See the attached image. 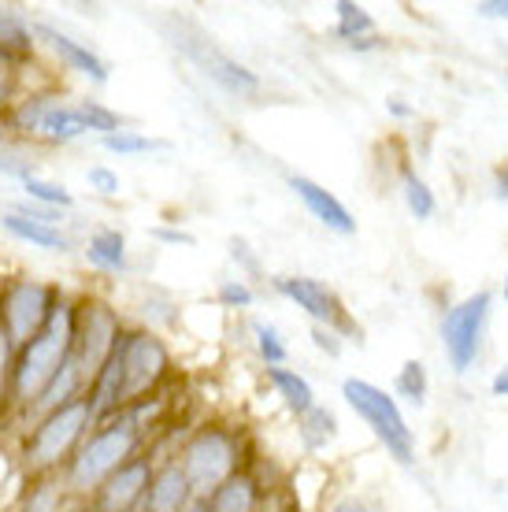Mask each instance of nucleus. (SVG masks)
<instances>
[{"instance_id":"nucleus-1","label":"nucleus","mask_w":508,"mask_h":512,"mask_svg":"<svg viewBox=\"0 0 508 512\" xmlns=\"http://www.w3.org/2000/svg\"><path fill=\"white\" fill-rule=\"evenodd\" d=\"M156 409H160V397H145V401H134L123 412H115L112 420L97 423L89 431L86 442L78 446V453L60 472L75 505H86L108 475L119 472L130 457H138L141 449H149Z\"/></svg>"},{"instance_id":"nucleus-2","label":"nucleus","mask_w":508,"mask_h":512,"mask_svg":"<svg viewBox=\"0 0 508 512\" xmlns=\"http://www.w3.org/2000/svg\"><path fill=\"white\" fill-rule=\"evenodd\" d=\"M75 349V294L67 290L52 316L45 320L26 346L15 349V368H12V423H19L30 412V405L41 397V390L56 379V372L71 360Z\"/></svg>"},{"instance_id":"nucleus-3","label":"nucleus","mask_w":508,"mask_h":512,"mask_svg":"<svg viewBox=\"0 0 508 512\" xmlns=\"http://www.w3.org/2000/svg\"><path fill=\"white\" fill-rule=\"evenodd\" d=\"M26 431H19L15 442V457H19V472L23 479H41V475H60L67 461L78 453V446L86 442V435L97 427L89 416L86 401H67L60 409L34 416L23 423Z\"/></svg>"},{"instance_id":"nucleus-4","label":"nucleus","mask_w":508,"mask_h":512,"mask_svg":"<svg viewBox=\"0 0 508 512\" xmlns=\"http://www.w3.org/2000/svg\"><path fill=\"white\" fill-rule=\"evenodd\" d=\"M178 468L190 479L193 498H208L219 483H227L234 472H242V438L230 427L204 423L197 427L175 453Z\"/></svg>"},{"instance_id":"nucleus-5","label":"nucleus","mask_w":508,"mask_h":512,"mask_svg":"<svg viewBox=\"0 0 508 512\" xmlns=\"http://www.w3.org/2000/svg\"><path fill=\"white\" fill-rule=\"evenodd\" d=\"M64 294L67 290L60 282L30 275V271L0 275V327L12 338L15 349L26 346L45 327V320L52 316V308Z\"/></svg>"},{"instance_id":"nucleus-6","label":"nucleus","mask_w":508,"mask_h":512,"mask_svg":"<svg viewBox=\"0 0 508 512\" xmlns=\"http://www.w3.org/2000/svg\"><path fill=\"white\" fill-rule=\"evenodd\" d=\"M345 405L371 427V435L379 438L386 453L397 464L416 461V442H412V427L405 423V412L397 405L394 394H386L382 386L368 383V379H345L342 383Z\"/></svg>"},{"instance_id":"nucleus-7","label":"nucleus","mask_w":508,"mask_h":512,"mask_svg":"<svg viewBox=\"0 0 508 512\" xmlns=\"http://www.w3.org/2000/svg\"><path fill=\"white\" fill-rule=\"evenodd\" d=\"M123 331H127V320L119 316V308L108 297L93 294V290L75 294V349H71V357H75L78 372L86 375V386L101 372L104 360L112 357Z\"/></svg>"},{"instance_id":"nucleus-8","label":"nucleus","mask_w":508,"mask_h":512,"mask_svg":"<svg viewBox=\"0 0 508 512\" xmlns=\"http://www.w3.org/2000/svg\"><path fill=\"white\" fill-rule=\"evenodd\" d=\"M115 349H119V360H123L127 405L160 394L164 379L171 375V349H167L164 338L153 327H145V323H127V331L115 342Z\"/></svg>"},{"instance_id":"nucleus-9","label":"nucleus","mask_w":508,"mask_h":512,"mask_svg":"<svg viewBox=\"0 0 508 512\" xmlns=\"http://www.w3.org/2000/svg\"><path fill=\"white\" fill-rule=\"evenodd\" d=\"M486 312H490V294L479 290V294L464 297L460 305H453L442 320V349L453 372L464 375L479 357V346H483V327H486Z\"/></svg>"},{"instance_id":"nucleus-10","label":"nucleus","mask_w":508,"mask_h":512,"mask_svg":"<svg viewBox=\"0 0 508 512\" xmlns=\"http://www.w3.org/2000/svg\"><path fill=\"white\" fill-rule=\"evenodd\" d=\"M175 45L186 52V60H190L204 78H212V82H216L219 90L234 93V97H249V93L260 90L256 71H249L242 60H234L230 52H223L216 41H208L204 34H190V38H186V34H178Z\"/></svg>"},{"instance_id":"nucleus-11","label":"nucleus","mask_w":508,"mask_h":512,"mask_svg":"<svg viewBox=\"0 0 508 512\" xmlns=\"http://www.w3.org/2000/svg\"><path fill=\"white\" fill-rule=\"evenodd\" d=\"M156 472V457L153 449H141L138 457H130L119 472H112L104 479L97 494L86 501L89 512H141V501L149 494V483H153Z\"/></svg>"},{"instance_id":"nucleus-12","label":"nucleus","mask_w":508,"mask_h":512,"mask_svg":"<svg viewBox=\"0 0 508 512\" xmlns=\"http://www.w3.org/2000/svg\"><path fill=\"white\" fill-rule=\"evenodd\" d=\"M34 38H38V49L52 52V60L71 71V75L86 78L89 86H108L112 78V67L97 49H89V41L71 38L67 30H60L56 23H45V19H34Z\"/></svg>"},{"instance_id":"nucleus-13","label":"nucleus","mask_w":508,"mask_h":512,"mask_svg":"<svg viewBox=\"0 0 508 512\" xmlns=\"http://www.w3.org/2000/svg\"><path fill=\"white\" fill-rule=\"evenodd\" d=\"M275 290H279L286 301L305 312L308 320L316 323V327H327V331H353V323L345 320V308L338 301L327 282L319 279H308V275H279L275 279Z\"/></svg>"},{"instance_id":"nucleus-14","label":"nucleus","mask_w":508,"mask_h":512,"mask_svg":"<svg viewBox=\"0 0 508 512\" xmlns=\"http://www.w3.org/2000/svg\"><path fill=\"white\" fill-rule=\"evenodd\" d=\"M67 93L60 90V86H26L19 97L12 101V108L4 112V127H8V134H12V141H34L38 138L41 123H45V116H49L56 104L64 101Z\"/></svg>"},{"instance_id":"nucleus-15","label":"nucleus","mask_w":508,"mask_h":512,"mask_svg":"<svg viewBox=\"0 0 508 512\" xmlns=\"http://www.w3.org/2000/svg\"><path fill=\"white\" fill-rule=\"evenodd\" d=\"M290 190L297 193V201L308 208V216L316 219V223H323L327 231L342 234V238H349V234H356V219L353 212L334 197L327 186H319L316 179H308V175H290Z\"/></svg>"},{"instance_id":"nucleus-16","label":"nucleus","mask_w":508,"mask_h":512,"mask_svg":"<svg viewBox=\"0 0 508 512\" xmlns=\"http://www.w3.org/2000/svg\"><path fill=\"white\" fill-rule=\"evenodd\" d=\"M82 260H86V268H93L97 275H108V279H123L130 271V245H127V234L119 231V227H93V231L82 238Z\"/></svg>"},{"instance_id":"nucleus-17","label":"nucleus","mask_w":508,"mask_h":512,"mask_svg":"<svg viewBox=\"0 0 508 512\" xmlns=\"http://www.w3.org/2000/svg\"><path fill=\"white\" fill-rule=\"evenodd\" d=\"M193 490L186 472L178 468L175 457H164L156 461L153 483H149V494L141 501V512H186L193 505Z\"/></svg>"},{"instance_id":"nucleus-18","label":"nucleus","mask_w":508,"mask_h":512,"mask_svg":"<svg viewBox=\"0 0 508 512\" xmlns=\"http://www.w3.org/2000/svg\"><path fill=\"white\" fill-rule=\"evenodd\" d=\"M0 231L8 234V238H15V242L30 245V249H41V253L67 256L78 249L71 231L49 227V223H38V219H23V216H15V212H8V208H0Z\"/></svg>"},{"instance_id":"nucleus-19","label":"nucleus","mask_w":508,"mask_h":512,"mask_svg":"<svg viewBox=\"0 0 508 512\" xmlns=\"http://www.w3.org/2000/svg\"><path fill=\"white\" fill-rule=\"evenodd\" d=\"M38 38H34V19H26L19 8L0 4V56L19 71L38 60Z\"/></svg>"},{"instance_id":"nucleus-20","label":"nucleus","mask_w":508,"mask_h":512,"mask_svg":"<svg viewBox=\"0 0 508 512\" xmlns=\"http://www.w3.org/2000/svg\"><path fill=\"white\" fill-rule=\"evenodd\" d=\"M82 138H93L86 127V119H82V108H78V97H64V101L52 108L45 123H41L38 138L34 145H49V149H67V145H75Z\"/></svg>"},{"instance_id":"nucleus-21","label":"nucleus","mask_w":508,"mask_h":512,"mask_svg":"<svg viewBox=\"0 0 508 512\" xmlns=\"http://www.w3.org/2000/svg\"><path fill=\"white\" fill-rule=\"evenodd\" d=\"M201 505L204 512H256L260 509V483L249 472H234L208 498H201Z\"/></svg>"},{"instance_id":"nucleus-22","label":"nucleus","mask_w":508,"mask_h":512,"mask_svg":"<svg viewBox=\"0 0 508 512\" xmlns=\"http://www.w3.org/2000/svg\"><path fill=\"white\" fill-rule=\"evenodd\" d=\"M67 509H71V494H67L64 479L60 475H41V479H26V487L12 512H67Z\"/></svg>"},{"instance_id":"nucleus-23","label":"nucleus","mask_w":508,"mask_h":512,"mask_svg":"<svg viewBox=\"0 0 508 512\" xmlns=\"http://www.w3.org/2000/svg\"><path fill=\"white\" fill-rule=\"evenodd\" d=\"M267 383L275 386V394L282 397V405L293 412V416H305L308 409H316V390L301 372L293 368H267Z\"/></svg>"},{"instance_id":"nucleus-24","label":"nucleus","mask_w":508,"mask_h":512,"mask_svg":"<svg viewBox=\"0 0 508 512\" xmlns=\"http://www.w3.org/2000/svg\"><path fill=\"white\" fill-rule=\"evenodd\" d=\"M334 15H338V23H334L331 34L338 41H345V45L375 38V19H371L368 8H360L353 0H338V4H334Z\"/></svg>"},{"instance_id":"nucleus-25","label":"nucleus","mask_w":508,"mask_h":512,"mask_svg":"<svg viewBox=\"0 0 508 512\" xmlns=\"http://www.w3.org/2000/svg\"><path fill=\"white\" fill-rule=\"evenodd\" d=\"M297 435L305 442L308 453H319V449H327V442H334L338 435V420H334L331 409H308L305 416H297Z\"/></svg>"},{"instance_id":"nucleus-26","label":"nucleus","mask_w":508,"mask_h":512,"mask_svg":"<svg viewBox=\"0 0 508 512\" xmlns=\"http://www.w3.org/2000/svg\"><path fill=\"white\" fill-rule=\"evenodd\" d=\"M19 190H23V197L34 201V205L56 208V212H75V193L67 190L64 182H52V179H45V175H30L26 182H19Z\"/></svg>"},{"instance_id":"nucleus-27","label":"nucleus","mask_w":508,"mask_h":512,"mask_svg":"<svg viewBox=\"0 0 508 512\" xmlns=\"http://www.w3.org/2000/svg\"><path fill=\"white\" fill-rule=\"evenodd\" d=\"M97 145L112 156H145V153H156V149H167V141H156V138H149V134L130 130V127L115 130V134H104V138H97Z\"/></svg>"},{"instance_id":"nucleus-28","label":"nucleus","mask_w":508,"mask_h":512,"mask_svg":"<svg viewBox=\"0 0 508 512\" xmlns=\"http://www.w3.org/2000/svg\"><path fill=\"white\" fill-rule=\"evenodd\" d=\"M253 346L256 357L264 360L267 368H286V357H290V346L275 323L267 320H253Z\"/></svg>"},{"instance_id":"nucleus-29","label":"nucleus","mask_w":508,"mask_h":512,"mask_svg":"<svg viewBox=\"0 0 508 512\" xmlns=\"http://www.w3.org/2000/svg\"><path fill=\"white\" fill-rule=\"evenodd\" d=\"M26 479L19 472V457H15V449H8L0 442V509H15V501L23 494Z\"/></svg>"},{"instance_id":"nucleus-30","label":"nucleus","mask_w":508,"mask_h":512,"mask_svg":"<svg viewBox=\"0 0 508 512\" xmlns=\"http://www.w3.org/2000/svg\"><path fill=\"white\" fill-rule=\"evenodd\" d=\"M78 108H82V119H86V127L93 138H104V134H115V130H123V116L108 108L104 101H93V97H78Z\"/></svg>"},{"instance_id":"nucleus-31","label":"nucleus","mask_w":508,"mask_h":512,"mask_svg":"<svg viewBox=\"0 0 508 512\" xmlns=\"http://www.w3.org/2000/svg\"><path fill=\"white\" fill-rule=\"evenodd\" d=\"M401 197H405L408 212H412L416 219H431L434 208H438L431 186H427V182H423L416 171H405V175H401Z\"/></svg>"},{"instance_id":"nucleus-32","label":"nucleus","mask_w":508,"mask_h":512,"mask_svg":"<svg viewBox=\"0 0 508 512\" xmlns=\"http://www.w3.org/2000/svg\"><path fill=\"white\" fill-rule=\"evenodd\" d=\"M394 390H397V397H405L412 405H423V401H427V368H423L420 360H405V364H401Z\"/></svg>"},{"instance_id":"nucleus-33","label":"nucleus","mask_w":508,"mask_h":512,"mask_svg":"<svg viewBox=\"0 0 508 512\" xmlns=\"http://www.w3.org/2000/svg\"><path fill=\"white\" fill-rule=\"evenodd\" d=\"M12 368H15V346L0 327V420L12 423Z\"/></svg>"},{"instance_id":"nucleus-34","label":"nucleus","mask_w":508,"mask_h":512,"mask_svg":"<svg viewBox=\"0 0 508 512\" xmlns=\"http://www.w3.org/2000/svg\"><path fill=\"white\" fill-rule=\"evenodd\" d=\"M86 186L93 197H104V201H115L123 182H119V171H112L108 164H89L86 167Z\"/></svg>"},{"instance_id":"nucleus-35","label":"nucleus","mask_w":508,"mask_h":512,"mask_svg":"<svg viewBox=\"0 0 508 512\" xmlns=\"http://www.w3.org/2000/svg\"><path fill=\"white\" fill-rule=\"evenodd\" d=\"M216 301L223 308H238V312H245V308L256 305V294L245 279H223L219 282V290H216Z\"/></svg>"},{"instance_id":"nucleus-36","label":"nucleus","mask_w":508,"mask_h":512,"mask_svg":"<svg viewBox=\"0 0 508 512\" xmlns=\"http://www.w3.org/2000/svg\"><path fill=\"white\" fill-rule=\"evenodd\" d=\"M8 212H15V216L23 219H38V223H49V227H64L67 223V212H56V208H45V205H34V201H26V197H15V201H8Z\"/></svg>"},{"instance_id":"nucleus-37","label":"nucleus","mask_w":508,"mask_h":512,"mask_svg":"<svg viewBox=\"0 0 508 512\" xmlns=\"http://www.w3.org/2000/svg\"><path fill=\"white\" fill-rule=\"evenodd\" d=\"M149 238L160 245H197V238L190 231H178V227H153Z\"/></svg>"},{"instance_id":"nucleus-38","label":"nucleus","mask_w":508,"mask_h":512,"mask_svg":"<svg viewBox=\"0 0 508 512\" xmlns=\"http://www.w3.org/2000/svg\"><path fill=\"white\" fill-rule=\"evenodd\" d=\"M312 342H316L323 353H331V357H338V353H342V342H338V334L327 331V327H312Z\"/></svg>"},{"instance_id":"nucleus-39","label":"nucleus","mask_w":508,"mask_h":512,"mask_svg":"<svg viewBox=\"0 0 508 512\" xmlns=\"http://www.w3.org/2000/svg\"><path fill=\"white\" fill-rule=\"evenodd\" d=\"M475 12L490 15V19H508V0H483V4H475Z\"/></svg>"},{"instance_id":"nucleus-40","label":"nucleus","mask_w":508,"mask_h":512,"mask_svg":"<svg viewBox=\"0 0 508 512\" xmlns=\"http://www.w3.org/2000/svg\"><path fill=\"white\" fill-rule=\"evenodd\" d=\"M386 112H390L394 119H412V116H416V108H412V104H405L401 97H390V101H386Z\"/></svg>"},{"instance_id":"nucleus-41","label":"nucleus","mask_w":508,"mask_h":512,"mask_svg":"<svg viewBox=\"0 0 508 512\" xmlns=\"http://www.w3.org/2000/svg\"><path fill=\"white\" fill-rule=\"evenodd\" d=\"M490 390H494V397H508V368H501V372L494 375Z\"/></svg>"},{"instance_id":"nucleus-42","label":"nucleus","mask_w":508,"mask_h":512,"mask_svg":"<svg viewBox=\"0 0 508 512\" xmlns=\"http://www.w3.org/2000/svg\"><path fill=\"white\" fill-rule=\"evenodd\" d=\"M327 512H368V505H360V501H338Z\"/></svg>"},{"instance_id":"nucleus-43","label":"nucleus","mask_w":508,"mask_h":512,"mask_svg":"<svg viewBox=\"0 0 508 512\" xmlns=\"http://www.w3.org/2000/svg\"><path fill=\"white\" fill-rule=\"evenodd\" d=\"M8 145H15L12 134H8V127H4V119H0V156L8 153Z\"/></svg>"},{"instance_id":"nucleus-44","label":"nucleus","mask_w":508,"mask_h":512,"mask_svg":"<svg viewBox=\"0 0 508 512\" xmlns=\"http://www.w3.org/2000/svg\"><path fill=\"white\" fill-rule=\"evenodd\" d=\"M186 512H204V505H201V501H193V505Z\"/></svg>"},{"instance_id":"nucleus-45","label":"nucleus","mask_w":508,"mask_h":512,"mask_svg":"<svg viewBox=\"0 0 508 512\" xmlns=\"http://www.w3.org/2000/svg\"><path fill=\"white\" fill-rule=\"evenodd\" d=\"M0 67H15V64H8V60H4V56H0Z\"/></svg>"},{"instance_id":"nucleus-46","label":"nucleus","mask_w":508,"mask_h":512,"mask_svg":"<svg viewBox=\"0 0 508 512\" xmlns=\"http://www.w3.org/2000/svg\"><path fill=\"white\" fill-rule=\"evenodd\" d=\"M505 301H508V271H505Z\"/></svg>"},{"instance_id":"nucleus-47","label":"nucleus","mask_w":508,"mask_h":512,"mask_svg":"<svg viewBox=\"0 0 508 512\" xmlns=\"http://www.w3.org/2000/svg\"><path fill=\"white\" fill-rule=\"evenodd\" d=\"M505 86H508V71H505Z\"/></svg>"}]
</instances>
